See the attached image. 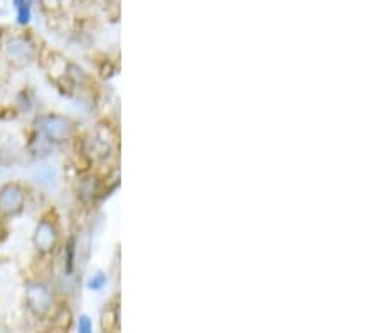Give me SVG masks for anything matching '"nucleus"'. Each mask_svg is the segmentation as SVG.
<instances>
[{
  "mask_svg": "<svg viewBox=\"0 0 379 333\" xmlns=\"http://www.w3.org/2000/svg\"><path fill=\"white\" fill-rule=\"evenodd\" d=\"M4 57L14 69H26L38 59V47L28 35H12L4 44Z\"/></svg>",
  "mask_w": 379,
  "mask_h": 333,
  "instance_id": "f257e3e1",
  "label": "nucleus"
},
{
  "mask_svg": "<svg viewBox=\"0 0 379 333\" xmlns=\"http://www.w3.org/2000/svg\"><path fill=\"white\" fill-rule=\"evenodd\" d=\"M39 130L46 141L52 145H62L73 139L76 122L68 115L47 113L39 119Z\"/></svg>",
  "mask_w": 379,
  "mask_h": 333,
  "instance_id": "f03ea898",
  "label": "nucleus"
},
{
  "mask_svg": "<svg viewBox=\"0 0 379 333\" xmlns=\"http://www.w3.org/2000/svg\"><path fill=\"white\" fill-rule=\"evenodd\" d=\"M28 195L21 182L11 180L0 185V221L19 217L28 204Z\"/></svg>",
  "mask_w": 379,
  "mask_h": 333,
  "instance_id": "7ed1b4c3",
  "label": "nucleus"
},
{
  "mask_svg": "<svg viewBox=\"0 0 379 333\" xmlns=\"http://www.w3.org/2000/svg\"><path fill=\"white\" fill-rule=\"evenodd\" d=\"M61 243V229L55 217L44 216L35 224L33 233V246L41 256H49Z\"/></svg>",
  "mask_w": 379,
  "mask_h": 333,
  "instance_id": "20e7f679",
  "label": "nucleus"
},
{
  "mask_svg": "<svg viewBox=\"0 0 379 333\" xmlns=\"http://www.w3.org/2000/svg\"><path fill=\"white\" fill-rule=\"evenodd\" d=\"M52 300H55L52 290L44 281L34 279V281H29L26 285V303H28L30 312L38 317H44L51 310Z\"/></svg>",
  "mask_w": 379,
  "mask_h": 333,
  "instance_id": "39448f33",
  "label": "nucleus"
},
{
  "mask_svg": "<svg viewBox=\"0 0 379 333\" xmlns=\"http://www.w3.org/2000/svg\"><path fill=\"white\" fill-rule=\"evenodd\" d=\"M74 255H76V246H74L73 239H71V241L68 243V246H66V257H64L66 273L68 274L73 273V269H74V257H76Z\"/></svg>",
  "mask_w": 379,
  "mask_h": 333,
  "instance_id": "423d86ee",
  "label": "nucleus"
},
{
  "mask_svg": "<svg viewBox=\"0 0 379 333\" xmlns=\"http://www.w3.org/2000/svg\"><path fill=\"white\" fill-rule=\"evenodd\" d=\"M16 11H17V22H19L21 25H28L30 22V2L17 7Z\"/></svg>",
  "mask_w": 379,
  "mask_h": 333,
  "instance_id": "0eeeda50",
  "label": "nucleus"
},
{
  "mask_svg": "<svg viewBox=\"0 0 379 333\" xmlns=\"http://www.w3.org/2000/svg\"><path fill=\"white\" fill-rule=\"evenodd\" d=\"M105 285H106V276L103 273L95 274V276H93L90 281H88V288H90V290H95V291H100Z\"/></svg>",
  "mask_w": 379,
  "mask_h": 333,
  "instance_id": "6e6552de",
  "label": "nucleus"
},
{
  "mask_svg": "<svg viewBox=\"0 0 379 333\" xmlns=\"http://www.w3.org/2000/svg\"><path fill=\"white\" fill-rule=\"evenodd\" d=\"M78 333H93V323H91V320L86 317V315L79 317Z\"/></svg>",
  "mask_w": 379,
  "mask_h": 333,
  "instance_id": "1a4fd4ad",
  "label": "nucleus"
},
{
  "mask_svg": "<svg viewBox=\"0 0 379 333\" xmlns=\"http://www.w3.org/2000/svg\"><path fill=\"white\" fill-rule=\"evenodd\" d=\"M39 2H41L44 11L51 12V14L61 8V0H39Z\"/></svg>",
  "mask_w": 379,
  "mask_h": 333,
  "instance_id": "9d476101",
  "label": "nucleus"
},
{
  "mask_svg": "<svg viewBox=\"0 0 379 333\" xmlns=\"http://www.w3.org/2000/svg\"><path fill=\"white\" fill-rule=\"evenodd\" d=\"M12 2H14V6H16V8H17V7L24 6V4H29L30 0H12Z\"/></svg>",
  "mask_w": 379,
  "mask_h": 333,
  "instance_id": "9b49d317",
  "label": "nucleus"
},
{
  "mask_svg": "<svg viewBox=\"0 0 379 333\" xmlns=\"http://www.w3.org/2000/svg\"><path fill=\"white\" fill-rule=\"evenodd\" d=\"M0 239H2V226H0Z\"/></svg>",
  "mask_w": 379,
  "mask_h": 333,
  "instance_id": "f8f14e48",
  "label": "nucleus"
}]
</instances>
